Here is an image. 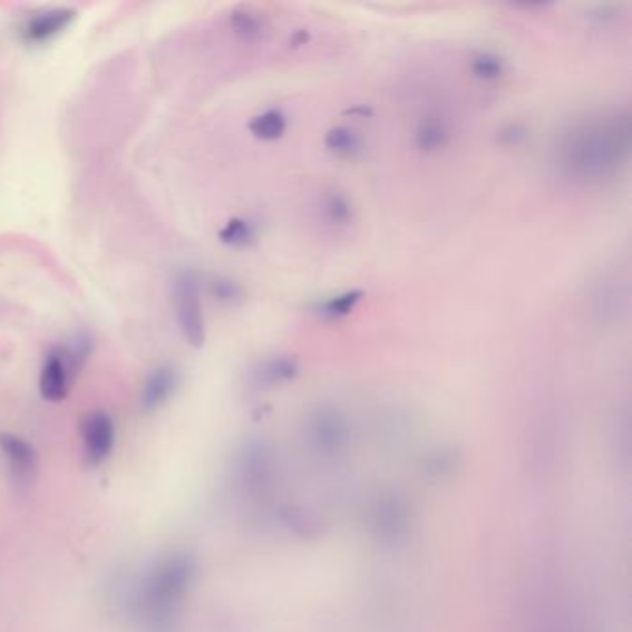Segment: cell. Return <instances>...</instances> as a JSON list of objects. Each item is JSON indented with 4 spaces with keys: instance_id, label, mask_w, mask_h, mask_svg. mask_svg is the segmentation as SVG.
I'll return each instance as SVG.
<instances>
[{
    "instance_id": "6da1fadb",
    "label": "cell",
    "mask_w": 632,
    "mask_h": 632,
    "mask_svg": "<svg viewBox=\"0 0 632 632\" xmlns=\"http://www.w3.org/2000/svg\"><path fill=\"white\" fill-rule=\"evenodd\" d=\"M631 158V117L612 111L589 117L562 136L556 149L558 169L575 182L600 184L628 167Z\"/></svg>"
},
{
    "instance_id": "7a4b0ae2",
    "label": "cell",
    "mask_w": 632,
    "mask_h": 632,
    "mask_svg": "<svg viewBox=\"0 0 632 632\" xmlns=\"http://www.w3.org/2000/svg\"><path fill=\"white\" fill-rule=\"evenodd\" d=\"M195 566L186 555H169L156 562L139 581L134 595V616L145 632H175Z\"/></svg>"
},
{
    "instance_id": "3957f363",
    "label": "cell",
    "mask_w": 632,
    "mask_h": 632,
    "mask_svg": "<svg viewBox=\"0 0 632 632\" xmlns=\"http://www.w3.org/2000/svg\"><path fill=\"white\" fill-rule=\"evenodd\" d=\"M89 354L88 338H77L69 347H56L45 358L39 373V391L45 401L60 402L71 388L72 377Z\"/></svg>"
},
{
    "instance_id": "277c9868",
    "label": "cell",
    "mask_w": 632,
    "mask_h": 632,
    "mask_svg": "<svg viewBox=\"0 0 632 632\" xmlns=\"http://www.w3.org/2000/svg\"><path fill=\"white\" fill-rule=\"evenodd\" d=\"M176 323L182 334L192 347H203L206 341V321H204L203 299H201V279L195 271H184L176 276L173 286Z\"/></svg>"
},
{
    "instance_id": "5b68a950",
    "label": "cell",
    "mask_w": 632,
    "mask_h": 632,
    "mask_svg": "<svg viewBox=\"0 0 632 632\" xmlns=\"http://www.w3.org/2000/svg\"><path fill=\"white\" fill-rule=\"evenodd\" d=\"M0 451L4 455L11 480L19 489H28L38 477V453L25 438L0 435Z\"/></svg>"
},
{
    "instance_id": "8992f818",
    "label": "cell",
    "mask_w": 632,
    "mask_h": 632,
    "mask_svg": "<svg viewBox=\"0 0 632 632\" xmlns=\"http://www.w3.org/2000/svg\"><path fill=\"white\" fill-rule=\"evenodd\" d=\"M80 432H82L84 451L88 455L89 463H105L116 446V424L110 418V414H88L82 419Z\"/></svg>"
},
{
    "instance_id": "52a82bcc",
    "label": "cell",
    "mask_w": 632,
    "mask_h": 632,
    "mask_svg": "<svg viewBox=\"0 0 632 632\" xmlns=\"http://www.w3.org/2000/svg\"><path fill=\"white\" fill-rule=\"evenodd\" d=\"M453 125L441 111H429L418 121L414 142L425 155H435L451 144Z\"/></svg>"
},
{
    "instance_id": "ba28073f",
    "label": "cell",
    "mask_w": 632,
    "mask_h": 632,
    "mask_svg": "<svg viewBox=\"0 0 632 632\" xmlns=\"http://www.w3.org/2000/svg\"><path fill=\"white\" fill-rule=\"evenodd\" d=\"M75 11L71 8H55V10L41 11L38 16L30 17L27 25L22 28V33L27 41L32 43H41L52 38L56 33L72 21Z\"/></svg>"
},
{
    "instance_id": "9c48e42d",
    "label": "cell",
    "mask_w": 632,
    "mask_h": 632,
    "mask_svg": "<svg viewBox=\"0 0 632 632\" xmlns=\"http://www.w3.org/2000/svg\"><path fill=\"white\" fill-rule=\"evenodd\" d=\"M178 386V375L171 366H162L149 375L145 382L142 405L147 412H155L164 402H167Z\"/></svg>"
},
{
    "instance_id": "30bf717a",
    "label": "cell",
    "mask_w": 632,
    "mask_h": 632,
    "mask_svg": "<svg viewBox=\"0 0 632 632\" xmlns=\"http://www.w3.org/2000/svg\"><path fill=\"white\" fill-rule=\"evenodd\" d=\"M312 435L323 447H338L346 436V421L334 408H319L312 418Z\"/></svg>"
},
{
    "instance_id": "8fae6325",
    "label": "cell",
    "mask_w": 632,
    "mask_h": 632,
    "mask_svg": "<svg viewBox=\"0 0 632 632\" xmlns=\"http://www.w3.org/2000/svg\"><path fill=\"white\" fill-rule=\"evenodd\" d=\"M324 147L338 158L352 159L362 153V138L354 128L338 125L324 134Z\"/></svg>"
},
{
    "instance_id": "7c38bea8",
    "label": "cell",
    "mask_w": 632,
    "mask_h": 632,
    "mask_svg": "<svg viewBox=\"0 0 632 632\" xmlns=\"http://www.w3.org/2000/svg\"><path fill=\"white\" fill-rule=\"evenodd\" d=\"M288 128V117L282 110L271 108V110L262 111L259 116H254L249 123V130L254 138L262 142H275L282 138Z\"/></svg>"
},
{
    "instance_id": "4fadbf2b",
    "label": "cell",
    "mask_w": 632,
    "mask_h": 632,
    "mask_svg": "<svg viewBox=\"0 0 632 632\" xmlns=\"http://www.w3.org/2000/svg\"><path fill=\"white\" fill-rule=\"evenodd\" d=\"M254 373L262 385H279L292 380L299 373V362L292 357L270 358L260 363Z\"/></svg>"
},
{
    "instance_id": "5bb4252c",
    "label": "cell",
    "mask_w": 632,
    "mask_h": 632,
    "mask_svg": "<svg viewBox=\"0 0 632 632\" xmlns=\"http://www.w3.org/2000/svg\"><path fill=\"white\" fill-rule=\"evenodd\" d=\"M362 298L363 293L360 290H347V292L319 301L314 307V312L323 319H343L357 309Z\"/></svg>"
},
{
    "instance_id": "9a60e30c",
    "label": "cell",
    "mask_w": 632,
    "mask_h": 632,
    "mask_svg": "<svg viewBox=\"0 0 632 632\" xmlns=\"http://www.w3.org/2000/svg\"><path fill=\"white\" fill-rule=\"evenodd\" d=\"M321 210H323L324 220L329 221V225L338 226V229H346L354 221L351 198L347 197L346 193L338 192V189L324 195Z\"/></svg>"
},
{
    "instance_id": "2e32d148",
    "label": "cell",
    "mask_w": 632,
    "mask_h": 632,
    "mask_svg": "<svg viewBox=\"0 0 632 632\" xmlns=\"http://www.w3.org/2000/svg\"><path fill=\"white\" fill-rule=\"evenodd\" d=\"M505 69V60L489 50H478L469 60V71L480 82H497Z\"/></svg>"
},
{
    "instance_id": "e0dca14e",
    "label": "cell",
    "mask_w": 632,
    "mask_h": 632,
    "mask_svg": "<svg viewBox=\"0 0 632 632\" xmlns=\"http://www.w3.org/2000/svg\"><path fill=\"white\" fill-rule=\"evenodd\" d=\"M254 236L256 229L251 221L243 217H234L220 231L221 242L229 247H247L249 243H253Z\"/></svg>"
},
{
    "instance_id": "ac0fdd59",
    "label": "cell",
    "mask_w": 632,
    "mask_h": 632,
    "mask_svg": "<svg viewBox=\"0 0 632 632\" xmlns=\"http://www.w3.org/2000/svg\"><path fill=\"white\" fill-rule=\"evenodd\" d=\"M232 27L245 39H259L265 32L264 19L251 10L236 11L232 16Z\"/></svg>"
},
{
    "instance_id": "d6986e66",
    "label": "cell",
    "mask_w": 632,
    "mask_h": 632,
    "mask_svg": "<svg viewBox=\"0 0 632 632\" xmlns=\"http://www.w3.org/2000/svg\"><path fill=\"white\" fill-rule=\"evenodd\" d=\"M212 295H214L220 303L237 304L243 301V288L232 279L225 276H217L212 281Z\"/></svg>"
},
{
    "instance_id": "ffe728a7",
    "label": "cell",
    "mask_w": 632,
    "mask_h": 632,
    "mask_svg": "<svg viewBox=\"0 0 632 632\" xmlns=\"http://www.w3.org/2000/svg\"><path fill=\"white\" fill-rule=\"evenodd\" d=\"M528 138V130L523 123H506L497 133V142L505 147H517Z\"/></svg>"
}]
</instances>
